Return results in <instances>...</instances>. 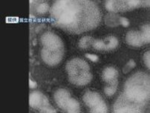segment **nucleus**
Returning <instances> with one entry per match:
<instances>
[{
	"mask_svg": "<svg viewBox=\"0 0 150 113\" xmlns=\"http://www.w3.org/2000/svg\"><path fill=\"white\" fill-rule=\"evenodd\" d=\"M126 40L128 44L132 45V46H142L143 45L145 44L141 33L137 31L128 32V33L126 34Z\"/></svg>",
	"mask_w": 150,
	"mask_h": 113,
	"instance_id": "nucleus-12",
	"label": "nucleus"
},
{
	"mask_svg": "<svg viewBox=\"0 0 150 113\" xmlns=\"http://www.w3.org/2000/svg\"><path fill=\"white\" fill-rule=\"evenodd\" d=\"M136 66V63L133 60H131L126 65V66L124 67V69H123V72L124 73H127L129 71H130L131 69H132L134 67Z\"/></svg>",
	"mask_w": 150,
	"mask_h": 113,
	"instance_id": "nucleus-20",
	"label": "nucleus"
},
{
	"mask_svg": "<svg viewBox=\"0 0 150 113\" xmlns=\"http://www.w3.org/2000/svg\"><path fill=\"white\" fill-rule=\"evenodd\" d=\"M29 104L33 109H38L42 112L54 113L56 110L50 105L48 100L43 94L39 92H34L30 95Z\"/></svg>",
	"mask_w": 150,
	"mask_h": 113,
	"instance_id": "nucleus-5",
	"label": "nucleus"
},
{
	"mask_svg": "<svg viewBox=\"0 0 150 113\" xmlns=\"http://www.w3.org/2000/svg\"><path fill=\"white\" fill-rule=\"evenodd\" d=\"M144 62L148 69L150 68V51H147L144 55Z\"/></svg>",
	"mask_w": 150,
	"mask_h": 113,
	"instance_id": "nucleus-21",
	"label": "nucleus"
},
{
	"mask_svg": "<svg viewBox=\"0 0 150 113\" xmlns=\"http://www.w3.org/2000/svg\"><path fill=\"white\" fill-rule=\"evenodd\" d=\"M93 47L97 50H105V43L103 40H94L92 43Z\"/></svg>",
	"mask_w": 150,
	"mask_h": 113,
	"instance_id": "nucleus-18",
	"label": "nucleus"
},
{
	"mask_svg": "<svg viewBox=\"0 0 150 113\" xmlns=\"http://www.w3.org/2000/svg\"><path fill=\"white\" fill-rule=\"evenodd\" d=\"M86 56L87 57V58H88V59H89L91 61H92V62H97V61H98V57L97 55L87 54Z\"/></svg>",
	"mask_w": 150,
	"mask_h": 113,
	"instance_id": "nucleus-23",
	"label": "nucleus"
},
{
	"mask_svg": "<svg viewBox=\"0 0 150 113\" xmlns=\"http://www.w3.org/2000/svg\"><path fill=\"white\" fill-rule=\"evenodd\" d=\"M83 101L91 109V112L105 113L107 112V106L102 97L94 92H86L83 95Z\"/></svg>",
	"mask_w": 150,
	"mask_h": 113,
	"instance_id": "nucleus-4",
	"label": "nucleus"
},
{
	"mask_svg": "<svg viewBox=\"0 0 150 113\" xmlns=\"http://www.w3.org/2000/svg\"><path fill=\"white\" fill-rule=\"evenodd\" d=\"M44 48L51 51H63V44L59 37L54 33L48 32L44 33L41 38Z\"/></svg>",
	"mask_w": 150,
	"mask_h": 113,
	"instance_id": "nucleus-8",
	"label": "nucleus"
},
{
	"mask_svg": "<svg viewBox=\"0 0 150 113\" xmlns=\"http://www.w3.org/2000/svg\"><path fill=\"white\" fill-rule=\"evenodd\" d=\"M44 62L49 65H56L60 63L63 56V51H51L43 48L41 52Z\"/></svg>",
	"mask_w": 150,
	"mask_h": 113,
	"instance_id": "nucleus-9",
	"label": "nucleus"
},
{
	"mask_svg": "<svg viewBox=\"0 0 150 113\" xmlns=\"http://www.w3.org/2000/svg\"><path fill=\"white\" fill-rule=\"evenodd\" d=\"M123 96L134 104L144 106L149 98V77L148 75L138 72L128 79Z\"/></svg>",
	"mask_w": 150,
	"mask_h": 113,
	"instance_id": "nucleus-2",
	"label": "nucleus"
},
{
	"mask_svg": "<svg viewBox=\"0 0 150 113\" xmlns=\"http://www.w3.org/2000/svg\"><path fill=\"white\" fill-rule=\"evenodd\" d=\"M142 30V35L143 40H144V43H149L150 41V28L149 25H145V26H142L141 28Z\"/></svg>",
	"mask_w": 150,
	"mask_h": 113,
	"instance_id": "nucleus-14",
	"label": "nucleus"
},
{
	"mask_svg": "<svg viewBox=\"0 0 150 113\" xmlns=\"http://www.w3.org/2000/svg\"><path fill=\"white\" fill-rule=\"evenodd\" d=\"M80 107L78 101L77 100H75V99L71 97L70 100H69V104H68L66 111L70 113H77L80 112Z\"/></svg>",
	"mask_w": 150,
	"mask_h": 113,
	"instance_id": "nucleus-13",
	"label": "nucleus"
},
{
	"mask_svg": "<svg viewBox=\"0 0 150 113\" xmlns=\"http://www.w3.org/2000/svg\"><path fill=\"white\" fill-rule=\"evenodd\" d=\"M70 98L71 96L69 92L64 89H58L54 94L55 102L62 109L66 110Z\"/></svg>",
	"mask_w": 150,
	"mask_h": 113,
	"instance_id": "nucleus-10",
	"label": "nucleus"
},
{
	"mask_svg": "<svg viewBox=\"0 0 150 113\" xmlns=\"http://www.w3.org/2000/svg\"><path fill=\"white\" fill-rule=\"evenodd\" d=\"M143 106L134 104L129 100L120 96L114 106L115 112H141Z\"/></svg>",
	"mask_w": 150,
	"mask_h": 113,
	"instance_id": "nucleus-7",
	"label": "nucleus"
},
{
	"mask_svg": "<svg viewBox=\"0 0 150 113\" xmlns=\"http://www.w3.org/2000/svg\"><path fill=\"white\" fill-rule=\"evenodd\" d=\"M120 24H121L123 26H124V27H127V26H129V20L125 17H120Z\"/></svg>",
	"mask_w": 150,
	"mask_h": 113,
	"instance_id": "nucleus-22",
	"label": "nucleus"
},
{
	"mask_svg": "<svg viewBox=\"0 0 150 113\" xmlns=\"http://www.w3.org/2000/svg\"><path fill=\"white\" fill-rule=\"evenodd\" d=\"M93 42H94V40L91 37H84L80 40L79 46L83 49H86L90 46V45L92 44Z\"/></svg>",
	"mask_w": 150,
	"mask_h": 113,
	"instance_id": "nucleus-15",
	"label": "nucleus"
},
{
	"mask_svg": "<svg viewBox=\"0 0 150 113\" xmlns=\"http://www.w3.org/2000/svg\"><path fill=\"white\" fill-rule=\"evenodd\" d=\"M118 72L113 67H108L103 72V80L109 85H117Z\"/></svg>",
	"mask_w": 150,
	"mask_h": 113,
	"instance_id": "nucleus-11",
	"label": "nucleus"
},
{
	"mask_svg": "<svg viewBox=\"0 0 150 113\" xmlns=\"http://www.w3.org/2000/svg\"><path fill=\"white\" fill-rule=\"evenodd\" d=\"M51 15L60 27L74 32L94 28L100 22L97 6L86 1H58L53 5Z\"/></svg>",
	"mask_w": 150,
	"mask_h": 113,
	"instance_id": "nucleus-1",
	"label": "nucleus"
},
{
	"mask_svg": "<svg viewBox=\"0 0 150 113\" xmlns=\"http://www.w3.org/2000/svg\"><path fill=\"white\" fill-rule=\"evenodd\" d=\"M109 40V43L105 44V50L109 51V50H112L114 48H116L118 45V40L116 37H110L108 38Z\"/></svg>",
	"mask_w": 150,
	"mask_h": 113,
	"instance_id": "nucleus-16",
	"label": "nucleus"
},
{
	"mask_svg": "<svg viewBox=\"0 0 150 113\" xmlns=\"http://www.w3.org/2000/svg\"><path fill=\"white\" fill-rule=\"evenodd\" d=\"M29 86L32 89H34V88H36L37 86V84L36 82L32 81L31 80H29Z\"/></svg>",
	"mask_w": 150,
	"mask_h": 113,
	"instance_id": "nucleus-24",
	"label": "nucleus"
},
{
	"mask_svg": "<svg viewBox=\"0 0 150 113\" xmlns=\"http://www.w3.org/2000/svg\"><path fill=\"white\" fill-rule=\"evenodd\" d=\"M48 9H49V5L48 3H42L37 7V11L40 14H44L48 11Z\"/></svg>",
	"mask_w": 150,
	"mask_h": 113,
	"instance_id": "nucleus-19",
	"label": "nucleus"
},
{
	"mask_svg": "<svg viewBox=\"0 0 150 113\" xmlns=\"http://www.w3.org/2000/svg\"><path fill=\"white\" fill-rule=\"evenodd\" d=\"M141 1H107L105 2V8L109 11L118 12V11H125L131 10L132 8L140 7L142 5Z\"/></svg>",
	"mask_w": 150,
	"mask_h": 113,
	"instance_id": "nucleus-6",
	"label": "nucleus"
},
{
	"mask_svg": "<svg viewBox=\"0 0 150 113\" xmlns=\"http://www.w3.org/2000/svg\"><path fill=\"white\" fill-rule=\"evenodd\" d=\"M117 88V85H109V86H106L104 89L105 95L107 96H112L116 92Z\"/></svg>",
	"mask_w": 150,
	"mask_h": 113,
	"instance_id": "nucleus-17",
	"label": "nucleus"
},
{
	"mask_svg": "<svg viewBox=\"0 0 150 113\" xmlns=\"http://www.w3.org/2000/svg\"><path fill=\"white\" fill-rule=\"evenodd\" d=\"M69 80L76 86H85L91 81L92 76L90 73L89 65L79 58L69 61L66 65Z\"/></svg>",
	"mask_w": 150,
	"mask_h": 113,
	"instance_id": "nucleus-3",
	"label": "nucleus"
}]
</instances>
